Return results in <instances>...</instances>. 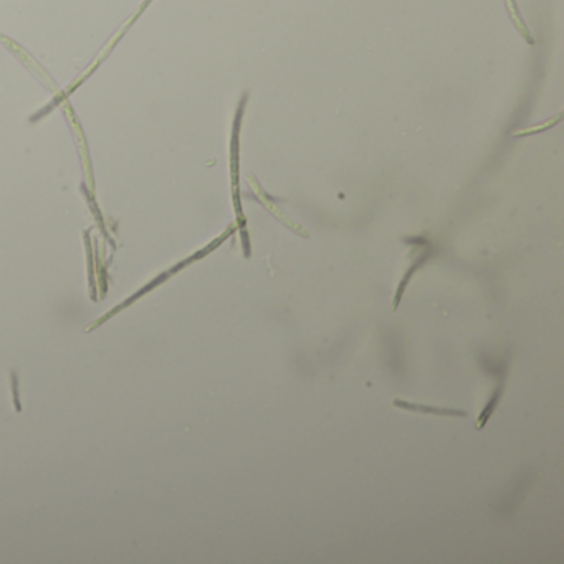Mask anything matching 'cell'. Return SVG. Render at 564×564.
Masks as SVG:
<instances>
[{"mask_svg":"<svg viewBox=\"0 0 564 564\" xmlns=\"http://www.w3.org/2000/svg\"><path fill=\"white\" fill-rule=\"evenodd\" d=\"M563 116H564V113L561 111V113H559L558 116H556L554 119H550V121L543 123V125H534V126L526 127V129H520V131H516V133H514L513 136H514V138H523V136L543 133V131L550 129V127H553V126L558 125V123H561V121H563Z\"/></svg>","mask_w":564,"mask_h":564,"instance_id":"3","label":"cell"},{"mask_svg":"<svg viewBox=\"0 0 564 564\" xmlns=\"http://www.w3.org/2000/svg\"><path fill=\"white\" fill-rule=\"evenodd\" d=\"M247 101H249V93H244L242 94L240 101H238L237 113H236V116H233V123H232V136H230V177H232L233 202H236L238 220L240 222H242V209H240V204H238V169H240L238 158H240V149H238V147H240V127H242V119H244Z\"/></svg>","mask_w":564,"mask_h":564,"instance_id":"1","label":"cell"},{"mask_svg":"<svg viewBox=\"0 0 564 564\" xmlns=\"http://www.w3.org/2000/svg\"><path fill=\"white\" fill-rule=\"evenodd\" d=\"M506 7H508V12H510V15H512L513 23H514V25H516L518 30H520V34L523 35V39H525L526 42H528L530 45H533V43H534L533 36L530 35L528 27H526V23L523 22V19H521L520 12H518L516 6H514V0H506Z\"/></svg>","mask_w":564,"mask_h":564,"instance_id":"2","label":"cell"}]
</instances>
